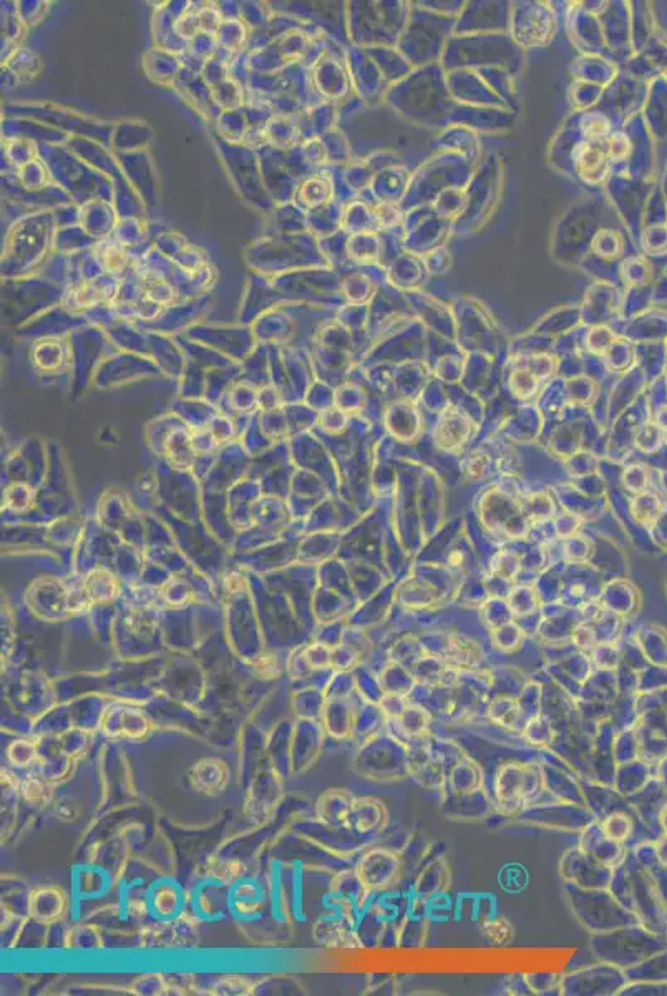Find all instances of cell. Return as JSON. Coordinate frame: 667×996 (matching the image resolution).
<instances>
[{
    "label": "cell",
    "instance_id": "cell-1",
    "mask_svg": "<svg viewBox=\"0 0 667 996\" xmlns=\"http://www.w3.org/2000/svg\"><path fill=\"white\" fill-rule=\"evenodd\" d=\"M412 744L386 728L360 742L354 771L372 782H398L409 777Z\"/></svg>",
    "mask_w": 667,
    "mask_h": 996
},
{
    "label": "cell",
    "instance_id": "cell-2",
    "mask_svg": "<svg viewBox=\"0 0 667 996\" xmlns=\"http://www.w3.org/2000/svg\"><path fill=\"white\" fill-rule=\"evenodd\" d=\"M494 801L496 814L515 817L529 803L547 797L545 779L537 761L503 762L494 776Z\"/></svg>",
    "mask_w": 667,
    "mask_h": 996
},
{
    "label": "cell",
    "instance_id": "cell-3",
    "mask_svg": "<svg viewBox=\"0 0 667 996\" xmlns=\"http://www.w3.org/2000/svg\"><path fill=\"white\" fill-rule=\"evenodd\" d=\"M563 892L574 920L590 935L639 923L635 911L625 907L609 889H578L565 884Z\"/></svg>",
    "mask_w": 667,
    "mask_h": 996
},
{
    "label": "cell",
    "instance_id": "cell-4",
    "mask_svg": "<svg viewBox=\"0 0 667 996\" xmlns=\"http://www.w3.org/2000/svg\"><path fill=\"white\" fill-rule=\"evenodd\" d=\"M647 943L649 938L641 923H631L611 932L592 933L590 950L596 960L616 965L627 972L649 956Z\"/></svg>",
    "mask_w": 667,
    "mask_h": 996
},
{
    "label": "cell",
    "instance_id": "cell-5",
    "mask_svg": "<svg viewBox=\"0 0 667 996\" xmlns=\"http://www.w3.org/2000/svg\"><path fill=\"white\" fill-rule=\"evenodd\" d=\"M591 821L594 817L586 805L563 803L551 797H543L537 803H529L515 815L517 824L570 834H580Z\"/></svg>",
    "mask_w": 667,
    "mask_h": 996
},
{
    "label": "cell",
    "instance_id": "cell-6",
    "mask_svg": "<svg viewBox=\"0 0 667 996\" xmlns=\"http://www.w3.org/2000/svg\"><path fill=\"white\" fill-rule=\"evenodd\" d=\"M629 982L627 972L608 962L596 960L584 965L561 978L560 995L563 996H614L619 995Z\"/></svg>",
    "mask_w": 667,
    "mask_h": 996
},
{
    "label": "cell",
    "instance_id": "cell-7",
    "mask_svg": "<svg viewBox=\"0 0 667 996\" xmlns=\"http://www.w3.org/2000/svg\"><path fill=\"white\" fill-rule=\"evenodd\" d=\"M355 872L369 892L384 893L397 889L404 880L400 852L387 846L370 847L355 864Z\"/></svg>",
    "mask_w": 667,
    "mask_h": 996
},
{
    "label": "cell",
    "instance_id": "cell-8",
    "mask_svg": "<svg viewBox=\"0 0 667 996\" xmlns=\"http://www.w3.org/2000/svg\"><path fill=\"white\" fill-rule=\"evenodd\" d=\"M558 872L565 884L578 889H609L614 868L601 864L582 847L566 848L561 854Z\"/></svg>",
    "mask_w": 667,
    "mask_h": 996
},
{
    "label": "cell",
    "instance_id": "cell-9",
    "mask_svg": "<svg viewBox=\"0 0 667 996\" xmlns=\"http://www.w3.org/2000/svg\"><path fill=\"white\" fill-rule=\"evenodd\" d=\"M539 752L541 756L538 761L543 771L547 797L563 801V803L584 805L582 777L551 750H539Z\"/></svg>",
    "mask_w": 667,
    "mask_h": 996
},
{
    "label": "cell",
    "instance_id": "cell-10",
    "mask_svg": "<svg viewBox=\"0 0 667 996\" xmlns=\"http://www.w3.org/2000/svg\"><path fill=\"white\" fill-rule=\"evenodd\" d=\"M440 811L449 821L455 822H480L496 814L494 794L484 785L476 791L465 794L441 791Z\"/></svg>",
    "mask_w": 667,
    "mask_h": 996
},
{
    "label": "cell",
    "instance_id": "cell-11",
    "mask_svg": "<svg viewBox=\"0 0 667 996\" xmlns=\"http://www.w3.org/2000/svg\"><path fill=\"white\" fill-rule=\"evenodd\" d=\"M314 940L331 950L364 948L354 925V917L342 911L327 913L316 921Z\"/></svg>",
    "mask_w": 667,
    "mask_h": 996
},
{
    "label": "cell",
    "instance_id": "cell-12",
    "mask_svg": "<svg viewBox=\"0 0 667 996\" xmlns=\"http://www.w3.org/2000/svg\"><path fill=\"white\" fill-rule=\"evenodd\" d=\"M100 728L111 740H145L150 734L151 721L138 707L115 704L103 713Z\"/></svg>",
    "mask_w": 667,
    "mask_h": 996
},
{
    "label": "cell",
    "instance_id": "cell-13",
    "mask_svg": "<svg viewBox=\"0 0 667 996\" xmlns=\"http://www.w3.org/2000/svg\"><path fill=\"white\" fill-rule=\"evenodd\" d=\"M388 817L390 815H388L387 805L384 801L372 795L354 797L345 817L344 827L357 836H378L387 830L388 821H390Z\"/></svg>",
    "mask_w": 667,
    "mask_h": 996
},
{
    "label": "cell",
    "instance_id": "cell-14",
    "mask_svg": "<svg viewBox=\"0 0 667 996\" xmlns=\"http://www.w3.org/2000/svg\"><path fill=\"white\" fill-rule=\"evenodd\" d=\"M186 777L194 793L218 797L227 791L231 772L227 762L219 758H201L188 769Z\"/></svg>",
    "mask_w": 667,
    "mask_h": 996
},
{
    "label": "cell",
    "instance_id": "cell-15",
    "mask_svg": "<svg viewBox=\"0 0 667 996\" xmlns=\"http://www.w3.org/2000/svg\"><path fill=\"white\" fill-rule=\"evenodd\" d=\"M198 919L190 913H180L173 920L162 921V925H155L147 929L141 938L147 947H184L191 945V940L198 935Z\"/></svg>",
    "mask_w": 667,
    "mask_h": 996
},
{
    "label": "cell",
    "instance_id": "cell-16",
    "mask_svg": "<svg viewBox=\"0 0 667 996\" xmlns=\"http://www.w3.org/2000/svg\"><path fill=\"white\" fill-rule=\"evenodd\" d=\"M452 887V867L445 856H431L412 880V895L431 900L449 893Z\"/></svg>",
    "mask_w": 667,
    "mask_h": 996
},
{
    "label": "cell",
    "instance_id": "cell-17",
    "mask_svg": "<svg viewBox=\"0 0 667 996\" xmlns=\"http://www.w3.org/2000/svg\"><path fill=\"white\" fill-rule=\"evenodd\" d=\"M576 846L582 847L584 852H588L590 856L598 858L601 864L611 868L621 866L627 858V854H629L627 846L619 844V842H616V840L604 834L600 821H596V819L586 825L582 832L578 834V844Z\"/></svg>",
    "mask_w": 667,
    "mask_h": 996
},
{
    "label": "cell",
    "instance_id": "cell-18",
    "mask_svg": "<svg viewBox=\"0 0 667 996\" xmlns=\"http://www.w3.org/2000/svg\"><path fill=\"white\" fill-rule=\"evenodd\" d=\"M355 716L357 706L351 697H325L319 721L329 738L342 740L352 738Z\"/></svg>",
    "mask_w": 667,
    "mask_h": 996
},
{
    "label": "cell",
    "instance_id": "cell-19",
    "mask_svg": "<svg viewBox=\"0 0 667 996\" xmlns=\"http://www.w3.org/2000/svg\"><path fill=\"white\" fill-rule=\"evenodd\" d=\"M68 899L58 887H39L29 893L27 913L31 920L40 925H52L62 920L67 913Z\"/></svg>",
    "mask_w": 667,
    "mask_h": 996
},
{
    "label": "cell",
    "instance_id": "cell-20",
    "mask_svg": "<svg viewBox=\"0 0 667 996\" xmlns=\"http://www.w3.org/2000/svg\"><path fill=\"white\" fill-rule=\"evenodd\" d=\"M409 777L422 789L431 793H441L447 787V771L440 764L429 758L422 742L412 744Z\"/></svg>",
    "mask_w": 667,
    "mask_h": 996
},
{
    "label": "cell",
    "instance_id": "cell-21",
    "mask_svg": "<svg viewBox=\"0 0 667 996\" xmlns=\"http://www.w3.org/2000/svg\"><path fill=\"white\" fill-rule=\"evenodd\" d=\"M583 793H584V805L591 812L596 821H601L603 817L611 814L614 811L629 809L627 799L614 789L611 784L592 781L588 777H582Z\"/></svg>",
    "mask_w": 667,
    "mask_h": 996
},
{
    "label": "cell",
    "instance_id": "cell-22",
    "mask_svg": "<svg viewBox=\"0 0 667 996\" xmlns=\"http://www.w3.org/2000/svg\"><path fill=\"white\" fill-rule=\"evenodd\" d=\"M433 714L427 707L412 703L404 709V713L396 721L388 722L387 728L394 731L398 738L407 740L409 744L422 742L429 734H431Z\"/></svg>",
    "mask_w": 667,
    "mask_h": 996
},
{
    "label": "cell",
    "instance_id": "cell-23",
    "mask_svg": "<svg viewBox=\"0 0 667 996\" xmlns=\"http://www.w3.org/2000/svg\"><path fill=\"white\" fill-rule=\"evenodd\" d=\"M354 801V795L342 787H333L321 794L316 803V814L324 825L344 827L349 807Z\"/></svg>",
    "mask_w": 667,
    "mask_h": 996
},
{
    "label": "cell",
    "instance_id": "cell-24",
    "mask_svg": "<svg viewBox=\"0 0 667 996\" xmlns=\"http://www.w3.org/2000/svg\"><path fill=\"white\" fill-rule=\"evenodd\" d=\"M486 719L496 728L520 734L525 724V714L520 707L518 697L494 696L486 704Z\"/></svg>",
    "mask_w": 667,
    "mask_h": 996
},
{
    "label": "cell",
    "instance_id": "cell-25",
    "mask_svg": "<svg viewBox=\"0 0 667 996\" xmlns=\"http://www.w3.org/2000/svg\"><path fill=\"white\" fill-rule=\"evenodd\" d=\"M486 785L484 767L472 756H465L447 772V787L450 793L465 794Z\"/></svg>",
    "mask_w": 667,
    "mask_h": 996
},
{
    "label": "cell",
    "instance_id": "cell-26",
    "mask_svg": "<svg viewBox=\"0 0 667 996\" xmlns=\"http://www.w3.org/2000/svg\"><path fill=\"white\" fill-rule=\"evenodd\" d=\"M435 842L422 830H412L405 844L398 850L404 864V879L415 877L419 868L431 858Z\"/></svg>",
    "mask_w": 667,
    "mask_h": 996
},
{
    "label": "cell",
    "instance_id": "cell-27",
    "mask_svg": "<svg viewBox=\"0 0 667 996\" xmlns=\"http://www.w3.org/2000/svg\"><path fill=\"white\" fill-rule=\"evenodd\" d=\"M520 738L533 749L548 750L558 740V728L545 713H541L525 721Z\"/></svg>",
    "mask_w": 667,
    "mask_h": 996
},
{
    "label": "cell",
    "instance_id": "cell-28",
    "mask_svg": "<svg viewBox=\"0 0 667 996\" xmlns=\"http://www.w3.org/2000/svg\"><path fill=\"white\" fill-rule=\"evenodd\" d=\"M647 782V764L643 759L619 764L614 771L613 785L618 793L626 799L635 797L645 789Z\"/></svg>",
    "mask_w": 667,
    "mask_h": 996
},
{
    "label": "cell",
    "instance_id": "cell-29",
    "mask_svg": "<svg viewBox=\"0 0 667 996\" xmlns=\"http://www.w3.org/2000/svg\"><path fill=\"white\" fill-rule=\"evenodd\" d=\"M422 746H423L425 752L429 754V758H431L437 764H440L441 767L447 772L450 771L457 762L462 761L463 758L468 754L457 740H452V738L437 736V734H429L425 740H422Z\"/></svg>",
    "mask_w": 667,
    "mask_h": 996
},
{
    "label": "cell",
    "instance_id": "cell-30",
    "mask_svg": "<svg viewBox=\"0 0 667 996\" xmlns=\"http://www.w3.org/2000/svg\"><path fill=\"white\" fill-rule=\"evenodd\" d=\"M445 661L457 666L458 669H475L484 661V653L482 648L472 640L460 634H450Z\"/></svg>",
    "mask_w": 667,
    "mask_h": 996
},
{
    "label": "cell",
    "instance_id": "cell-31",
    "mask_svg": "<svg viewBox=\"0 0 667 996\" xmlns=\"http://www.w3.org/2000/svg\"><path fill=\"white\" fill-rule=\"evenodd\" d=\"M429 917H412L407 915L398 925L397 948L402 950H419L431 932Z\"/></svg>",
    "mask_w": 667,
    "mask_h": 996
},
{
    "label": "cell",
    "instance_id": "cell-32",
    "mask_svg": "<svg viewBox=\"0 0 667 996\" xmlns=\"http://www.w3.org/2000/svg\"><path fill=\"white\" fill-rule=\"evenodd\" d=\"M388 721L382 709L378 707L376 703H369L364 701L360 706H357V716H355L354 734L352 738L355 740H366L367 738L374 736L377 732L384 731L387 728Z\"/></svg>",
    "mask_w": 667,
    "mask_h": 996
},
{
    "label": "cell",
    "instance_id": "cell-33",
    "mask_svg": "<svg viewBox=\"0 0 667 996\" xmlns=\"http://www.w3.org/2000/svg\"><path fill=\"white\" fill-rule=\"evenodd\" d=\"M613 758L616 766L643 759L641 758V740L636 724L616 729L613 740Z\"/></svg>",
    "mask_w": 667,
    "mask_h": 996
},
{
    "label": "cell",
    "instance_id": "cell-34",
    "mask_svg": "<svg viewBox=\"0 0 667 996\" xmlns=\"http://www.w3.org/2000/svg\"><path fill=\"white\" fill-rule=\"evenodd\" d=\"M600 824H601L604 834L616 840V842H619V844L627 846L635 836V819H633V815L629 814V809L614 811L611 814L603 817L600 821Z\"/></svg>",
    "mask_w": 667,
    "mask_h": 996
},
{
    "label": "cell",
    "instance_id": "cell-35",
    "mask_svg": "<svg viewBox=\"0 0 667 996\" xmlns=\"http://www.w3.org/2000/svg\"><path fill=\"white\" fill-rule=\"evenodd\" d=\"M380 685L388 695L410 696V693L417 686V679L412 671L398 663H394L384 669V673L380 676Z\"/></svg>",
    "mask_w": 667,
    "mask_h": 996
},
{
    "label": "cell",
    "instance_id": "cell-36",
    "mask_svg": "<svg viewBox=\"0 0 667 996\" xmlns=\"http://www.w3.org/2000/svg\"><path fill=\"white\" fill-rule=\"evenodd\" d=\"M148 905L158 919H173L180 909V892L172 884H160L151 892Z\"/></svg>",
    "mask_w": 667,
    "mask_h": 996
},
{
    "label": "cell",
    "instance_id": "cell-37",
    "mask_svg": "<svg viewBox=\"0 0 667 996\" xmlns=\"http://www.w3.org/2000/svg\"><path fill=\"white\" fill-rule=\"evenodd\" d=\"M19 795L25 803L33 807H45L49 803H52L54 799V793H52V784L50 781H47L42 776L35 774V776H27L25 779H22L21 785H19Z\"/></svg>",
    "mask_w": 667,
    "mask_h": 996
},
{
    "label": "cell",
    "instance_id": "cell-38",
    "mask_svg": "<svg viewBox=\"0 0 667 996\" xmlns=\"http://www.w3.org/2000/svg\"><path fill=\"white\" fill-rule=\"evenodd\" d=\"M478 932L486 942L494 945V947L508 945L515 937V929H513L511 921L505 919V917H496V915H492L485 920L478 921Z\"/></svg>",
    "mask_w": 667,
    "mask_h": 996
},
{
    "label": "cell",
    "instance_id": "cell-39",
    "mask_svg": "<svg viewBox=\"0 0 667 996\" xmlns=\"http://www.w3.org/2000/svg\"><path fill=\"white\" fill-rule=\"evenodd\" d=\"M208 874L213 882H218L225 887L236 885L239 880L246 874V866L237 858H215L211 860Z\"/></svg>",
    "mask_w": 667,
    "mask_h": 996
},
{
    "label": "cell",
    "instance_id": "cell-40",
    "mask_svg": "<svg viewBox=\"0 0 667 996\" xmlns=\"http://www.w3.org/2000/svg\"><path fill=\"white\" fill-rule=\"evenodd\" d=\"M39 742L35 740H15L7 748V761L17 769H31L39 762Z\"/></svg>",
    "mask_w": 667,
    "mask_h": 996
},
{
    "label": "cell",
    "instance_id": "cell-41",
    "mask_svg": "<svg viewBox=\"0 0 667 996\" xmlns=\"http://www.w3.org/2000/svg\"><path fill=\"white\" fill-rule=\"evenodd\" d=\"M229 905H233V909L239 911L241 915H249L258 911L261 905L258 887L251 882H237L236 887L231 893Z\"/></svg>",
    "mask_w": 667,
    "mask_h": 996
},
{
    "label": "cell",
    "instance_id": "cell-42",
    "mask_svg": "<svg viewBox=\"0 0 667 996\" xmlns=\"http://www.w3.org/2000/svg\"><path fill=\"white\" fill-rule=\"evenodd\" d=\"M256 985L248 980L246 976L227 975L218 978L213 985L208 988L206 993L209 995H253Z\"/></svg>",
    "mask_w": 667,
    "mask_h": 996
},
{
    "label": "cell",
    "instance_id": "cell-43",
    "mask_svg": "<svg viewBox=\"0 0 667 996\" xmlns=\"http://www.w3.org/2000/svg\"><path fill=\"white\" fill-rule=\"evenodd\" d=\"M531 995H560L563 974L556 972H528L525 974Z\"/></svg>",
    "mask_w": 667,
    "mask_h": 996
},
{
    "label": "cell",
    "instance_id": "cell-44",
    "mask_svg": "<svg viewBox=\"0 0 667 996\" xmlns=\"http://www.w3.org/2000/svg\"><path fill=\"white\" fill-rule=\"evenodd\" d=\"M543 701H545V691H543V686L538 683H527L518 696V703L527 719L543 713Z\"/></svg>",
    "mask_w": 667,
    "mask_h": 996
},
{
    "label": "cell",
    "instance_id": "cell-45",
    "mask_svg": "<svg viewBox=\"0 0 667 996\" xmlns=\"http://www.w3.org/2000/svg\"><path fill=\"white\" fill-rule=\"evenodd\" d=\"M100 263L103 265V268L107 269L108 273L119 274V273H123L125 269L129 268V256L123 247L115 245V243H108V245H102V247H100Z\"/></svg>",
    "mask_w": 667,
    "mask_h": 996
},
{
    "label": "cell",
    "instance_id": "cell-46",
    "mask_svg": "<svg viewBox=\"0 0 667 996\" xmlns=\"http://www.w3.org/2000/svg\"><path fill=\"white\" fill-rule=\"evenodd\" d=\"M138 995H168V978L165 975H141L131 986Z\"/></svg>",
    "mask_w": 667,
    "mask_h": 996
},
{
    "label": "cell",
    "instance_id": "cell-47",
    "mask_svg": "<svg viewBox=\"0 0 667 996\" xmlns=\"http://www.w3.org/2000/svg\"><path fill=\"white\" fill-rule=\"evenodd\" d=\"M528 875L520 866H508L500 874V884L506 892H520L527 887Z\"/></svg>",
    "mask_w": 667,
    "mask_h": 996
},
{
    "label": "cell",
    "instance_id": "cell-48",
    "mask_svg": "<svg viewBox=\"0 0 667 996\" xmlns=\"http://www.w3.org/2000/svg\"><path fill=\"white\" fill-rule=\"evenodd\" d=\"M495 644L498 650L505 651V653H511L520 648L521 644V632L518 630L517 626H511V624H505V626H500L498 630H495Z\"/></svg>",
    "mask_w": 667,
    "mask_h": 996
},
{
    "label": "cell",
    "instance_id": "cell-49",
    "mask_svg": "<svg viewBox=\"0 0 667 996\" xmlns=\"http://www.w3.org/2000/svg\"><path fill=\"white\" fill-rule=\"evenodd\" d=\"M145 291H147V300H150L151 302H158V304H168L172 302L173 292L172 288L158 278H148L145 281Z\"/></svg>",
    "mask_w": 667,
    "mask_h": 996
},
{
    "label": "cell",
    "instance_id": "cell-50",
    "mask_svg": "<svg viewBox=\"0 0 667 996\" xmlns=\"http://www.w3.org/2000/svg\"><path fill=\"white\" fill-rule=\"evenodd\" d=\"M409 696H400V695H388L386 693L384 697L378 701V707L382 709L384 716L387 718L388 722L396 721V719L404 713V709L409 706Z\"/></svg>",
    "mask_w": 667,
    "mask_h": 996
},
{
    "label": "cell",
    "instance_id": "cell-51",
    "mask_svg": "<svg viewBox=\"0 0 667 996\" xmlns=\"http://www.w3.org/2000/svg\"><path fill=\"white\" fill-rule=\"evenodd\" d=\"M72 300L76 301L78 306H92V304H97L100 301L105 300V288L103 286H95V284H84L80 288H76L72 292Z\"/></svg>",
    "mask_w": 667,
    "mask_h": 996
},
{
    "label": "cell",
    "instance_id": "cell-52",
    "mask_svg": "<svg viewBox=\"0 0 667 996\" xmlns=\"http://www.w3.org/2000/svg\"><path fill=\"white\" fill-rule=\"evenodd\" d=\"M573 643L576 644L583 653L591 654L592 650L598 646V634L590 624H582L573 632Z\"/></svg>",
    "mask_w": 667,
    "mask_h": 996
},
{
    "label": "cell",
    "instance_id": "cell-53",
    "mask_svg": "<svg viewBox=\"0 0 667 996\" xmlns=\"http://www.w3.org/2000/svg\"><path fill=\"white\" fill-rule=\"evenodd\" d=\"M502 988H503V993H505V995H531V990H529V986H528L525 974H511V975H506Z\"/></svg>",
    "mask_w": 667,
    "mask_h": 996
},
{
    "label": "cell",
    "instance_id": "cell-54",
    "mask_svg": "<svg viewBox=\"0 0 667 996\" xmlns=\"http://www.w3.org/2000/svg\"><path fill=\"white\" fill-rule=\"evenodd\" d=\"M55 812L65 822H74L78 819V807L70 801H60L55 803Z\"/></svg>",
    "mask_w": 667,
    "mask_h": 996
}]
</instances>
